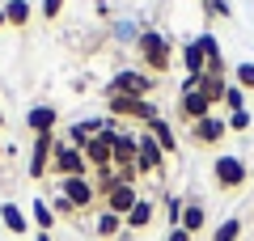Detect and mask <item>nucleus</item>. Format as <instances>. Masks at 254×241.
Listing matches in <instances>:
<instances>
[{
  "label": "nucleus",
  "instance_id": "obj_1",
  "mask_svg": "<svg viewBox=\"0 0 254 241\" xmlns=\"http://www.w3.org/2000/svg\"><path fill=\"white\" fill-rule=\"evenodd\" d=\"M136 55H140V68L148 72V76H161V72H170L174 63V38L165 34V30H140L136 38Z\"/></svg>",
  "mask_w": 254,
  "mask_h": 241
},
{
  "label": "nucleus",
  "instance_id": "obj_2",
  "mask_svg": "<svg viewBox=\"0 0 254 241\" xmlns=\"http://www.w3.org/2000/svg\"><path fill=\"white\" fill-rule=\"evenodd\" d=\"M212 182L220 190H242L250 182V165H246L237 152H216L212 157Z\"/></svg>",
  "mask_w": 254,
  "mask_h": 241
},
{
  "label": "nucleus",
  "instance_id": "obj_3",
  "mask_svg": "<svg viewBox=\"0 0 254 241\" xmlns=\"http://www.w3.org/2000/svg\"><path fill=\"white\" fill-rule=\"evenodd\" d=\"M153 85H157V76H148L144 68H119L115 76H110L106 93H119V98H140V102H148Z\"/></svg>",
  "mask_w": 254,
  "mask_h": 241
},
{
  "label": "nucleus",
  "instance_id": "obj_4",
  "mask_svg": "<svg viewBox=\"0 0 254 241\" xmlns=\"http://www.w3.org/2000/svg\"><path fill=\"white\" fill-rule=\"evenodd\" d=\"M51 174L55 178H89V161H85L81 148H72L68 140H60L55 152H51Z\"/></svg>",
  "mask_w": 254,
  "mask_h": 241
},
{
  "label": "nucleus",
  "instance_id": "obj_5",
  "mask_svg": "<svg viewBox=\"0 0 254 241\" xmlns=\"http://www.w3.org/2000/svg\"><path fill=\"white\" fill-rule=\"evenodd\" d=\"M165 161H170V157L161 152V144H157L148 131H140L136 135V174H140V178H161Z\"/></svg>",
  "mask_w": 254,
  "mask_h": 241
},
{
  "label": "nucleus",
  "instance_id": "obj_6",
  "mask_svg": "<svg viewBox=\"0 0 254 241\" xmlns=\"http://www.w3.org/2000/svg\"><path fill=\"white\" fill-rule=\"evenodd\" d=\"M106 106H110V115L115 119H140V123H153L161 110L153 106V102H140V98H119V93H106Z\"/></svg>",
  "mask_w": 254,
  "mask_h": 241
},
{
  "label": "nucleus",
  "instance_id": "obj_7",
  "mask_svg": "<svg viewBox=\"0 0 254 241\" xmlns=\"http://www.w3.org/2000/svg\"><path fill=\"white\" fill-rule=\"evenodd\" d=\"M55 190H60L76 212H89V207L98 203V186H93V178H60V186H55Z\"/></svg>",
  "mask_w": 254,
  "mask_h": 241
},
{
  "label": "nucleus",
  "instance_id": "obj_8",
  "mask_svg": "<svg viewBox=\"0 0 254 241\" xmlns=\"http://www.w3.org/2000/svg\"><path fill=\"white\" fill-rule=\"evenodd\" d=\"M55 144H60V140H55V131L51 135H34V148H30V161H26V174H30V178H43V174L47 170H51V152H55Z\"/></svg>",
  "mask_w": 254,
  "mask_h": 241
},
{
  "label": "nucleus",
  "instance_id": "obj_9",
  "mask_svg": "<svg viewBox=\"0 0 254 241\" xmlns=\"http://www.w3.org/2000/svg\"><path fill=\"white\" fill-rule=\"evenodd\" d=\"M85 161H89V170H110V165H115V135H93L89 144H85Z\"/></svg>",
  "mask_w": 254,
  "mask_h": 241
},
{
  "label": "nucleus",
  "instance_id": "obj_10",
  "mask_svg": "<svg viewBox=\"0 0 254 241\" xmlns=\"http://www.w3.org/2000/svg\"><path fill=\"white\" fill-rule=\"evenodd\" d=\"M208 115H216V110L208 106V98H203L199 89H187V93H178V119L182 123H199V119H208Z\"/></svg>",
  "mask_w": 254,
  "mask_h": 241
},
{
  "label": "nucleus",
  "instance_id": "obj_11",
  "mask_svg": "<svg viewBox=\"0 0 254 241\" xmlns=\"http://www.w3.org/2000/svg\"><path fill=\"white\" fill-rule=\"evenodd\" d=\"M225 135H229V123H225L220 115H208V119H199V123L190 127V140H195V144H203V148H216V144L225 140Z\"/></svg>",
  "mask_w": 254,
  "mask_h": 241
},
{
  "label": "nucleus",
  "instance_id": "obj_12",
  "mask_svg": "<svg viewBox=\"0 0 254 241\" xmlns=\"http://www.w3.org/2000/svg\"><path fill=\"white\" fill-rule=\"evenodd\" d=\"M55 123H60V110H55L51 102H38V106L26 110V127H30L34 135H51Z\"/></svg>",
  "mask_w": 254,
  "mask_h": 241
},
{
  "label": "nucleus",
  "instance_id": "obj_13",
  "mask_svg": "<svg viewBox=\"0 0 254 241\" xmlns=\"http://www.w3.org/2000/svg\"><path fill=\"white\" fill-rule=\"evenodd\" d=\"M136 199H140V190L131 186V182H119V186L106 195V212H115V216H127L131 207H136Z\"/></svg>",
  "mask_w": 254,
  "mask_h": 241
},
{
  "label": "nucleus",
  "instance_id": "obj_14",
  "mask_svg": "<svg viewBox=\"0 0 254 241\" xmlns=\"http://www.w3.org/2000/svg\"><path fill=\"white\" fill-rule=\"evenodd\" d=\"M144 131L153 135L157 144H161V152H165V157H178V135H174V127H170V119H165V115H157L153 123L144 127Z\"/></svg>",
  "mask_w": 254,
  "mask_h": 241
},
{
  "label": "nucleus",
  "instance_id": "obj_15",
  "mask_svg": "<svg viewBox=\"0 0 254 241\" xmlns=\"http://www.w3.org/2000/svg\"><path fill=\"white\" fill-rule=\"evenodd\" d=\"M195 89L208 98V106L216 110L220 102H225V89H229V76H212V72H203V76H195Z\"/></svg>",
  "mask_w": 254,
  "mask_h": 241
},
{
  "label": "nucleus",
  "instance_id": "obj_16",
  "mask_svg": "<svg viewBox=\"0 0 254 241\" xmlns=\"http://www.w3.org/2000/svg\"><path fill=\"white\" fill-rule=\"evenodd\" d=\"M153 216H157L153 199H144V195H140V199H136V207H131V212L123 216V229H127V233H140V229H148V224H153Z\"/></svg>",
  "mask_w": 254,
  "mask_h": 241
},
{
  "label": "nucleus",
  "instance_id": "obj_17",
  "mask_svg": "<svg viewBox=\"0 0 254 241\" xmlns=\"http://www.w3.org/2000/svg\"><path fill=\"white\" fill-rule=\"evenodd\" d=\"M102 127H106V119H76V123L68 127V144H72V148H85L93 135H102Z\"/></svg>",
  "mask_w": 254,
  "mask_h": 241
},
{
  "label": "nucleus",
  "instance_id": "obj_18",
  "mask_svg": "<svg viewBox=\"0 0 254 241\" xmlns=\"http://www.w3.org/2000/svg\"><path fill=\"white\" fill-rule=\"evenodd\" d=\"M178 229H187L190 237L208 229V212H203V203H199V199H187V207H182V220H178Z\"/></svg>",
  "mask_w": 254,
  "mask_h": 241
},
{
  "label": "nucleus",
  "instance_id": "obj_19",
  "mask_svg": "<svg viewBox=\"0 0 254 241\" xmlns=\"http://www.w3.org/2000/svg\"><path fill=\"white\" fill-rule=\"evenodd\" d=\"M119 233H123V216H115V212L102 207L98 220H93V241H115Z\"/></svg>",
  "mask_w": 254,
  "mask_h": 241
},
{
  "label": "nucleus",
  "instance_id": "obj_20",
  "mask_svg": "<svg viewBox=\"0 0 254 241\" xmlns=\"http://www.w3.org/2000/svg\"><path fill=\"white\" fill-rule=\"evenodd\" d=\"M182 68H187V76H203V72H208V55H203L199 38H190V43L182 47Z\"/></svg>",
  "mask_w": 254,
  "mask_h": 241
},
{
  "label": "nucleus",
  "instance_id": "obj_21",
  "mask_svg": "<svg viewBox=\"0 0 254 241\" xmlns=\"http://www.w3.org/2000/svg\"><path fill=\"white\" fill-rule=\"evenodd\" d=\"M30 17H34V4H30V0H4V21H9L13 30L30 26Z\"/></svg>",
  "mask_w": 254,
  "mask_h": 241
},
{
  "label": "nucleus",
  "instance_id": "obj_22",
  "mask_svg": "<svg viewBox=\"0 0 254 241\" xmlns=\"http://www.w3.org/2000/svg\"><path fill=\"white\" fill-rule=\"evenodd\" d=\"M0 220H4V229H9V233H17V237H21V233H30V216L21 212L17 203H0Z\"/></svg>",
  "mask_w": 254,
  "mask_h": 241
},
{
  "label": "nucleus",
  "instance_id": "obj_23",
  "mask_svg": "<svg viewBox=\"0 0 254 241\" xmlns=\"http://www.w3.org/2000/svg\"><path fill=\"white\" fill-rule=\"evenodd\" d=\"M30 224H34L38 233H51V229H55V212H51V203H47L43 195L30 203Z\"/></svg>",
  "mask_w": 254,
  "mask_h": 241
},
{
  "label": "nucleus",
  "instance_id": "obj_24",
  "mask_svg": "<svg viewBox=\"0 0 254 241\" xmlns=\"http://www.w3.org/2000/svg\"><path fill=\"white\" fill-rule=\"evenodd\" d=\"M242 216H229V220H220L216 229H212V241H242Z\"/></svg>",
  "mask_w": 254,
  "mask_h": 241
},
{
  "label": "nucleus",
  "instance_id": "obj_25",
  "mask_svg": "<svg viewBox=\"0 0 254 241\" xmlns=\"http://www.w3.org/2000/svg\"><path fill=\"white\" fill-rule=\"evenodd\" d=\"M220 106H225V115H242V110H246V89L229 80V89H225V102H220Z\"/></svg>",
  "mask_w": 254,
  "mask_h": 241
},
{
  "label": "nucleus",
  "instance_id": "obj_26",
  "mask_svg": "<svg viewBox=\"0 0 254 241\" xmlns=\"http://www.w3.org/2000/svg\"><path fill=\"white\" fill-rule=\"evenodd\" d=\"M199 4H203V13L216 17V21H229V17H233V4H229V0H199Z\"/></svg>",
  "mask_w": 254,
  "mask_h": 241
},
{
  "label": "nucleus",
  "instance_id": "obj_27",
  "mask_svg": "<svg viewBox=\"0 0 254 241\" xmlns=\"http://www.w3.org/2000/svg\"><path fill=\"white\" fill-rule=\"evenodd\" d=\"M182 207H187V199H182V195H165V220H170V229H178Z\"/></svg>",
  "mask_w": 254,
  "mask_h": 241
},
{
  "label": "nucleus",
  "instance_id": "obj_28",
  "mask_svg": "<svg viewBox=\"0 0 254 241\" xmlns=\"http://www.w3.org/2000/svg\"><path fill=\"white\" fill-rule=\"evenodd\" d=\"M233 85H242V89L254 93V63H250V60H242V63L233 68Z\"/></svg>",
  "mask_w": 254,
  "mask_h": 241
},
{
  "label": "nucleus",
  "instance_id": "obj_29",
  "mask_svg": "<svg viewBox=\"0 0 254 241\" xmlns=\"http://www.w3.org/2000/svg\"><path fill=\"white\" fill-rule=\"evenodd\" d=\"M225 123H229V131L246 135V131H250V123H254V119H250V110H242V115H225Z\"/></svg>",
  "mask_w": 254,
  "mask_h": 241
},
{
  "label": "nucleus",
  "instance_id": "obj_30",
  "mask_svg": "<svg viewBox=\"0 0 254 241\" xmlns=\"http://www.w3.org/2000/svg\"><path fill=\"white\" fill-rule=\"evenodd\" d=\"M47 203H51V212H55V216H76V207L68 203V199H64L60 190H51V199H47Z\"/></svg>",
  "mask_w": 254,
  "mask_h": 241
},
{
  "label": "nucleus",
  "instance_id": "obj_31",
  "mask_svg": "<svg viewBox=\"0 0 254 241\" xmlns=\"http://www.w3.org/2000/svg\"><path fill=\"white\" fill-rule=\"evenodd\" d=\"M110 34H115L119 43H131V47H136V38H140V30H136V26H127V21H119V26L110 30Z\"/></svg>",
  "mask_w": 254,
  "mask_h": 241
},
{
  "label": "nucleus",
  "instance_id": "obj_32",
  "mask_svg": "<svg viewBox=\"0 0 254 241\" xmlns=\"http://www.w3.org/2000/svg\"><path fill=\"white\" fill-rule=\"evenodd\" d=\"M64 4H68V0H43V9H38V13H43V21H55L64 13Z\"/></svg>",
  "mask_w": 254,
  "mask_h": 241
},
{
  "label": "nucleus",
  "instance_id": "obj_33",
  "mask_svg": "<svg viewBox=\"0 0 254 241\" xmlns=\"http://www.w3.org/2000/svg\"><path fill=\"white\" fill-rule=\"evenodd\" d=\"M165 241H190V233L187 229H170V237H165Z\"/></svg>",
  "mask_w": 254,
  "mask_h": 241
},
{
  "label": "nucleus",
  "instance_id": "obj_34",
  "mask_svg": "<svg viewBox=\"0 0 254 241\" xmlns=\"http://www.w3.org/2000/svg\"><path fill=\"white\" fill-rule=\"evenodd\" d=\"M34 241H51V233H34Z\"/></svg>",
  "mask_w": 254,
  "mask_h": 241
},
{
  "label": "nucleus",
  "instance_id": "obj_35",
  "mask_svg": "<svg viewBox=\"0 0 254 241\" xmlns=\"http://www.w3.org/2000/svg\"><path fill=\"white\" fill-rule=\"evenodd\" d=\"M0 26H9V21H4V4H0Z\"/></svg>",
  "mask_w": 254,
  "mask_h": 241
},
{
  "label": "nucleus",
  "instance_id": "obj_36",
  "mask_svg": "<svg viewBox=\"0 0 254 241\" xmlns=\"http://www.w3.org/2000/svg\"><path fill=\"white\" fill-rule=\"evenodd\" d=\"M0 157H4V144H0Z\"/></svg>",
  "mask_w": 254,
  "mask_h": 241
},
{
  "label": "nucleus",
  "instance_id": "obj_37",
  "mask_svg": "<svg viewBox=\"0 0 254 241\" xmlns=\"http://www.w3.org/2000/svg\"><path fill=\"white\" fill-rule=\"evenodd\" d=\"M0 123H4V110H0Z\"/></svg>",
  "mask_w": 254,
  "mask_h": 241
}]
</instances>
